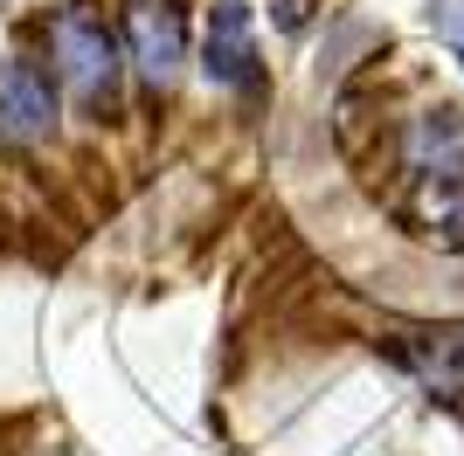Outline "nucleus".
Wrapping results in <instances>:
<instances>
[{"label":"nucleus","instance_id":"nucleus-1","mask_svg":"<svg viewBox=\"0 0 464 456\" xmlns=\"http://www.w3.org/2000/svg\"><path fill=\"white\" fill-rule=\"evenodd\" d=\"M49 56H56V76L70 83V97H77L83 118H111L118 111V76H125V49H118V35L104 28V14H97L91 0H70V7H56V21H49Z\"/></svg>","mask_w":464,"mask_h":456},{"label":"nucleus","instance_id":"nucleus-2","mask_svg":"<svg viewBox=\"0 0 464 456\" xmlns=\"http://www.w3.org/2000/svg\"><path fill=\"white\" fill-rule=\"evenodd\" d=\"M201 70H208L215 90H264V62H256V21L243 0H215L208 14V42H201Z\"/></svg>","mask_w":464,"mask_h":456},{"label":"nucleus","instance_id":"nucleus-3","mask_svg":"<svg viewBox=\"0 0 464 456\" xmlns=\"http://www.w3.org/2000/svg\"><path fill=\"white\" fill-rule=\"evenodd\" d=\"M125 49H132L139 76L167 90L188 62V21H180L174 0H125Z\"/></svg>","mask_w":464,"mask_h":456},{"label":"nucleus","instance_id":"nucleus-4","mask_svg":"<svg viewBox=\"0 0 464 456\" xmlns=\"http://www.w3.org/2000/svg\"><path fill=\"white\" fill-rule=\"evenodd\" d=\"M402 166L409 180H464V111L430 104L402 125Z\"/></svg>","mask_w":464,"mask_h":456},{"label":"nucleus","instance_id":"nucleus-5","mask_svg":"<svg viewBox=\"0 0 464 456\" xmlns=\"http://www.w3.org/2000/svg\"><path fill=\"white\" fill-rule=\"evenodd\" d=\"M0 132L7 138H49L56 132V90L35 62L7 56L0 62Z\"/></svg>","mask_w":464,"mask_h":456},{"label":"nucleus","instance_id":"nucleus-6","mask_svg":"<svg viewBox=\"0 0 464 456\" xmlns=\"http://www.w3.org/2000/svg\"><path fill=\"white\" fill-rule=\"evenodd\" d=\"M395 366H409V374H423L430 387H450L464 366V318L458 325H416V332H388V339H374Z\"/></svg>","mask_w":464,"mask_h":456},{"label":"nucleus","instance_id":"nucleus-7","mask_svg":"<svg viewBox=\"0 0 464 456\" xmlns=\"http://www.w3.org/2000/svg\"><path fill=\"white\" fill-rule=\"evenodd\" d=\"M402 222L409 235L464 256V180H416V194L402 201Z\"/></svg>","mask_w":464,"mask_h":456},{"label":"nucleus","instance_id":"nucleus-8","mask_svg":"<svg viewBox=\"0 0 464 456\" xmlns=\"http://www.w3.org/2000/svg\"><path fill=\"white\" fill-rule=\"evenodd\" d=\"M423 14H430V28H437V42L464 62V0H430Z\"/></svg>","mask_w":464,"mask_h":456},{"label":"nucleus","instance_id":"nucleus-9","mask_svg":"<svg viewBox=\"0 0 464 456\" xmlns=\"http://www.w3.org/2000/svg\"><path fill=\"white\" fill-rule=\"evenodd\" d=\"M277 21H285V28H305V0H285V7H277Z\"/></svg>","mask_w":464,"mask_h":456},{"label":"nucleus","instance_id":"nucleus-10","mask_svg":"<svg viewBox=\"0 0 464 456\" xmlns=\"http://www.w3.org/2000/svg\"><path fill=\"white\" fill-rule=\"evenodd\" d=\"M0 138H7V132H0Z\"/></svg>","mask_w":464,"mask_h":456}]
</instances>
